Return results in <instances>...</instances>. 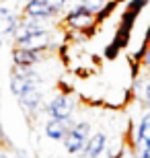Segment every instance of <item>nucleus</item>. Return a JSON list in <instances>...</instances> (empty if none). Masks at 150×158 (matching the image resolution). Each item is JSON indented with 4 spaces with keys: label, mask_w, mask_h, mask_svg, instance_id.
<instances>
[{
    "label": "nucleus",
    "mask_w": 150,
    "mask_h": 158,
    "mask_svg": "<svg viewBox=\"0 0 150 158\" xmlns=\"http://www.w3.org/2000/svg\"><path fill=\"white\" fill-rule=\"evenodd\" d=\"M39 74L33 68H23V66H12L11 72V90L15 97H21L23 93L31 90V88L39 86Z\"/></svg>",
    "instance_id": "f257e3e1"
},
{
    "label": "nucleus",
    "mask_w": 150,
    "mask_h": 158,
    "mask_svg": "<svg viewBox=\"0 0 150 158\" xmlns=\"http://www.w3.org/2000/svg\"><path fill=\"white\" fill-rule=\"evenodd\" d=\"M74 107H76V103L70 94L60 93L47 103L45 111H47V117L49 119H66L70 115H74Z\"/></svg>",
    "instance_id": "f03ea898"
},
{
    "label": "nucleus",
    "mask_w": 150,
    "mask_h": 158,
    "mask_svg": "<svg viewBox=\"0 0 150 158\" xmlns=\"http://www.w3.org/2000/svg\"><path fill=\"white\" fill-rule=\"evenodd\" d=\"M15 47H21V49H29V52H47L52 47V35L47 29H39L29 33L27 37L15 41Z\"/></svg>",
    "instance_id": "7ed1b4c3"
},
{
    "label": "nucleus",
    "mask_w": 150,
    "mask_h": 158,
    "mask_svg": "<svg viewBox=\"0 0 150 158\" xmlns=\"http://www.w3.org/2000/svg\"><path fill=\"white\" fill-rule=\"evenodd\" d=\"M105 150H107V135L103 131H97V134L87 138L84 146L78 154H80V158H101Z\"/></svg>",
    "instance_id": "20e7f679"
},
{
    "label": "nucleus",
    "mask_w": 150,
    "mask_h": 158,
    "mask_svg": "<svg viewBox=\"0 0 150 158\" xmlns=\"http://www.w3.org/2000/svg\"><path fill=\"white\" fill-rule=\"evenodd\" d=\"M58 15L47 6L45 0H27V4L23 8V19H35V21H47Z\"/></svg>",
    "instance_id": "39448f33"
},
{
    "label": "nucleus",
    "mask_w": 150,
    "mask_h": 158,
    "mask_svg": "<svg viewBox=\"0 0 150 158\" xmlns=\"http://www.w3.org/2000/svg\"><path fill=\"white\" fill-rule=\"evenodd\" d=\"M64 25L72 31L87 33L88 29L97 27V21H95V15H92V12L84 10V12H80V15H66V17H64Z\"/></svg>",
    "instance_id": "423d86ee"
},
{
    "label": "nucleus",
    "mask_w": 150,
    "mask_h": 158,
    "mask_svg": "<svg viewBox=\"0 0 150 158\" xmlns=\"http://www.w3.org/2000/svg\"><path fill=\"white\" fill-rule=\"evenodd\" d=\"M45 52H29V49H21L15 47L12 49V66H23V68H33L43 60Z\"/></svg>",
    "instance_id": "0eeeda50"
},
{
    "label": "nucleus",
    "mask_w": 150,
    "mask_h": 158,
    "mask_svg": "<svg viewBox=\"0 0 150 158\" xmlns=\"http://www.w3.org/2000/svg\"><path fill=\"white\" fill-rule=\"evenodd\" d=\"M41 90L39 88H31V90H27V93H23L21 97H19V101H21V105H23V109L27 111V115H35V113L39 111L41 107Z\"/></svg>",
    "instance_id": "6e6552de"
},
{
    "label": "nucleus",
    "mask_w": 150,
    "mask_h": 158,
    "mask_svg": "<svg viewBox=\"0 0 150 158\" xmlns=\"http://www.w3.org/2000/svg\"><path fill=\"white\" fill-rule=\"evenodd\" d=\"M17 23H19V17H15L8 8H2L0 6V45L4 41V35H12L15 33Z\"/></svg>",
    "instance_id": "1a4fd4ad"
},
{
    "label": "nucleus",
    "mask_w": 150,
    "mask_h": 158,
    "mask_svg": "<svg viewBox=\"0 0 150 158\" xmlns=\"http://www.w3.org/2000/svg\"><path fill=\"white\" fill-rule=\"evenodd\" d=\"M66 125H64L60 119H47L45 123V135L54 142H62V138L66 135Z\"/></svg>",
    "instance_id": "9d476101"
},
{
    "label": "nucleus",
    "mask_w": 150,
    "mask_h": 158,
    "mask_svg": "<svg viewBox=\"0 0 150 158\" xmlns=\"http://www.w3.org/2000/svg\"><path fill=\"white\" fill-rule=\"evenodd\" d=\"M84 142H87V140H82L80 135H76L72 129L66 131V135L62 138V144H64V148H66V152H68V154H78L82 150V146H84Z\"/></svg>",
    "instance_id": "9b49d317"
},
{
    "label": "nucleus",
    "mask_w": 150,
    "mask_h": 158,
    "mask_svg": "<svg viewBox=\"0 0 150 158\" xmlns=\"http://www.w3.org/2000/svg\"><path fill=\"white\" fill-rule=\"evenodd\" d=\"M115 8H117V2H115V0H105L103 6H101L97 12H92V15H95V21H97V25L103 23L105 19H109L111 15H113V10H115Z\"/></svg>",
    "instance_id": "f8f14e48"
},
{
    "label": "nucleus",
    "mask_w": 150,
    "mask_h": 158,
    "mask_svg": "<svg viewBox=\"0 0 150 158\" xmlns=\"http://www.w3.org/2000/svg\"><path fill=\"white\" fill-rule=\"evenodd\" d=\"M72 131H74L76 135H80L82 140H87L88 135H91V123L88 121H76L74 127H72Z\"/></svg>",
    "instance_id": "ddd939ff"
},
{
    "label": "nucleus",
    "mask_w": 150,
    "mask_h": 158,
    "mask_svg": "<svg viewBox=\"0 0 150 158\" xmlns=\"http://www.w3.org/2000/svg\"><path fill=\"white\" fill-rule=\"evenodd\" d=\"M103 2L105 0H78V4H82L87 10H91V12H97L101 6H103Z\"/></svg>",
    "instance_id": "4468645a"
},
{
    "label": "nucleus",
    "mask_w": 150,
    "mask_h": 158,
    "mask_svg": "<svg viewBox=\"0 0 150 158\" xmlns=\"http://www.w3.org/2000/svg\"><path fill=\"white\" fill-rule=\"evenodd\" d=\"M146 2H148V0H130V2H127V10H132V12L138 15V12L146 6Z\"/></svg>",
    "instance_id": "2eb2a0df"
},
{
    "label": "nucleus",
    "mask_w": 150,
    "mask_h": 158,
    "mask_svg": "<svg viewBox=\"0 0 150 158\" xmlns=\"http://www.w3.org/2000/svg\"><path fill=\"white\" fill-rule=\"evenodd\" d=\"M17 156H19V158H29V156H27L25 152H17Z\"/></svg>",
    "instance_id": "dca6fc26"
},
{
    "label": "nucleus",
    "mask_w": 150,
    "mask_h": 158,
    "mask_svg": "<svg viewBox=\"0 0 150 158\" xmlns=\"http://www.w3.org/2000/svg\"><path fill=\"white\" fill-rule=\"evenodd\" d=\"M0 158H6V156H4V154H2V150H0Z\"/></svg>",
    "instance_id": "f3484780"
}]
</instances>
